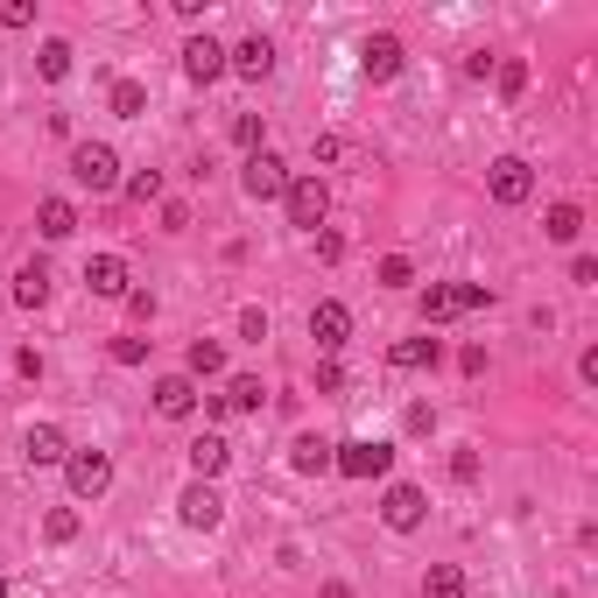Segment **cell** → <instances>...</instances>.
<instances>
[{"label": "cell", "mask_w": 598, "mask_h": 598, "mask_svg": "<svg viewBox=\"0 0 598 598\" xmlns=\"http://www.w3.org/2000/svg\"><path fill=\"white\" fill-rule=\"evenodd\" d=\"M261 395H267V387L253 381V373H239V381L226 387V409H261Z\"/></svg>", "instance_id": "83f0119b"}, {"label": "cell", "mask_w": 598, "mask_h": 598, "mask_svg": "<svg viewBox=\"0 0 598 598\" xmlns=\"http://www.w3.org/2000/svg\"><path fill=\"white\" fill-rule=\"evenodd\" d=\"M239 184H247V198H253V204H275L282 190H289V170H282L275 148H253L247 170H239Z\"/></svg>", "instance_id": "3957f363"}, {"label": "cell", "mask_w": 598, "mask_h": 598, "mask_svg": "<svg viewBox=\"0 0 598 598\" xmlns=\"http://www.w3.org/2000/svg\"><path fill=\"white\" fill-rule=\"evenodd\" d=\"M317 387H324V395H338V387H346V366H338V359H324V366H317Z\"/></svg>", "instance_id": "f35d334b"}, {"label": "cell", "mask_w": 598, "mask_h": 598, "mask_svg": "<svg viewBox=\"0 0 598 598\" xmlns=\"http://www.w3.org/2000/svg\"><path fill=\"white\" fill-rule=\"evenodd\" d=\"M465 310H493V289H486V282H465Z\"/></svg>", "instance_id": "60d3db41"}, {"label": "cell", "mask_w": 598, "mask_h": 598, "mask_svg": "<svg viewBox=\"0 0 598 598\" xmlns=\"http://www.w3.org/2000/svg\"><path fill=\"white\" fill-rule=\"evenodd\" d=\"M190 409H198V381H190V373H170V381H155V415L184 423Z\"/></svg>", "instance_id": "4fadbf2b"}, {"label": "cell", "mask_w": 598, "mask_h": 598, "mask_svg": "<svg viewBox=\"0 0 598 598\" xmlns=\"http://www.w3.org/2000/svg\"><path fill=\"white\" fill-rule=\"evenodd\" d=\"M289 465L303 472V478L310 472H332V437H310V429H303V437L289 444Z\"/></svg>", "instance_id": "ffe728a7"}, {"label": "cell", "mask_w": 598, "mask_h": 598, "mask_svg": "<svg viewBox=\"0 0 598 598\" xmlns=\"http://www.w3.org/2000/svg\"><path fill=\"white\" fill-rule=\"evenodd\" d=\"M176 514H184V528H204V535H212L219 521H226V500H219V486H212V478H198V486H184Z\"/></svg>", "instance_id": "52a82bcc"}, {"label": "cell", "mask_w": 598, "mask_h": 598, "mask_svg": "<svg viewBox=\"0 0 598 598\" xmlns=\"http://www.w3.org/2000/svg\"><path fill=\"white\" fill-rule=\"evenodd\" d=\"M423 598H465V571H458V563H429Z\"/></svg>", "instance_id": "cb8c5ba5"}, {"label": "cell", "mask_w": 598, "mask_h": 598, "mask_svg": "<svg viewBox=\"0 0 598 598\" xmlns=\"http://www.w3.org/2000/svg\"><path fill=\"white\" fill-rule=\"evenodd\" d=\"M465 317V282H429L423 289V324H451Z\"/></svg>", "instance_id": "5bb4252c"}, {"label": "cell", "mask_w": 598, "mask_h": 598, "mask_svg": "<svg viewBox=\"0 0 598 598\" xmlns=\"http://www.w3.org/2000/svg\"><path fill=\"white\" fill-rule=\"evenodd\" d=\"M148 359V338H113V366H141Z\"/></svg>", "instance_id": "d6a6232c"}, {"label": "cell", "mask_w": 598, "mask_h": 598, "mask_svg": "<svg viewBox=\"0 0 598 598\" xmlns=\"http://www.w3.org/2000/svg\"><path fill=\"white\" fill-rule=\"evenodd\" d=\"M127 198H134V204H155V198H162V170H141V176H127Z\"/></svg>", "instance_id": "f546056e"}, {"label": "cell", "mask_w": 598, "mask_h": 598, "mask_svg": "<svg viewBox=\"0 0 598 598\" xmlns=\"http://www.w3.org/2000/svg\"><path fill=\"white\" fill-rule=\"evenodd\" d=\"M451 478H458V486H472V478H478V451H458L451 458Z\"/></svg>", "instance_id": "8d00e7d4"}, {"label": "cell", "mask_w": 598, "mask_h": 598, "mask_svg": "<svg viewBox=\"0 0 598 598\" xmlns=\"http://www.w3.org/2000/svg\"><path fill=\"white\" fill-rule=\"evenodd\" d=\"M409 282H415L409 253H387V261H381V289H409Z\"/></svg>", "instance_id": "f1b7e54d"}, {"label": "cell", "mask_w": 598, "mask_h": 598, "mask_svg": "<svg viewBox=\"0 0 598 598\" xmlns=\"http://www.w3.org/2000/svg\"><path fill=\"white\" fill-rule=\"evenodd\" d=\"M64 478H71V493H78V500H99V493L113 486V458H107V451H71V458H64Z\"/></svg>", "instance_id": "5b68a950"}, {"label": "cell", "mask_w": 598, "mask_h": 598, "mask_svg": "<svg viewBox=\"0 0 598 598\" xmlns=\"http://www.w3.org/2000/svg\"><path fill=\"white\" fill-rule=\"evenodd\" d=\"M493 85H500V99H521L528 92V64L521 57H493Z\"/></svg>", "instance_id": "d4e9b609"}, {"label": "cell", "mask_w": 598, "mask_h": 598, "mask_svg": "<svg viewBox=\"0 0 598 598\" xmlns=\"http://www.w3.org/2000/svg\"><path fill=\"white\" fill-rule=\"evenodd\" d=\"M310 338H317L324 352H338L352 338V310L346 303H317V310H310Z\"/></svg>", "instance_id": "7c38bea8"}, {"label": "cell", "mask_w": 598, "mask_h": 598, "mask_svg": "<svg viewBox=\"0 0 598 598\" xmlns=\"http://www.w3.org/2000/svg\"><path fill=\"white\" fill-rule=\"evenodd\" d=\"M359 71H366L373 85L401 78V36H366V42H359Z\"/></svg>", "instance_id": "30bf717a"}, {"label": "cell", "mask_w": 598, "mask_h": 598, "mask_svg": "<svg viewBox=\"0 0 598 598\" xmlns=\"http://www.w3.org/2000/svg\"><path fill=\"white\" fill-rule=\"evenodd\" d=\"M113 113H120V120H141V113H148V85L120 78V85H113Z\"/></svg>", "instance_id": "4316f807"}, {"label": "cell", "mask_w": 598, "mask_h": 598, "mask_svg": "<svg viewBox=\"0 0 598 598\" xmlns=\"http://www.w3.org/2000/svg\"><path fill=\"white\" fill-rule=\"evenodd\" d=\"M120 303H127V310H134V317H141V324L155 317V296H148V289H127V296H120Z\"/></svg>", "instance_id": "74e56055"}, {"label": "cell", "mask_w": 598, "mask_h": 598, "mask_svg": "<svg viewBox=\"0 0 598 598\" xmlns=\"http://www.w3.org/2000/svg\"><path fill=\"white\" fill-rule=\"evenodd\" d=\"M571 282H577V289H591V282H598V261H591V253H577V261H571Z\"/></svg>", "instance_id": "ab89813d"}, {"label": "cell", "mask_w": 598, "mask_h": 598, "mask_svg": "<svg viewBox=\"0 0 598 598\" xmlns=\"http://www.w3.org/2000/svg\"><path fill=\"white\" fill-rule=\"evenodd\" d=\"M0 598H8V585H0Z\"/></svg>", "instance_id": "7bdbcfd3"}, {"label": "cell", "mask_w": 598, "mask_h": 598, "mask_svg": "<svg viewBox=\"0 0 598 598\" xmlns=\"http://www.w3.org/2000/svg\"><path fill=\"white\" fill-rule=\"evenodd\" d=\"M423 514H429L423 486H387V500H381V521H387V528H395V535L423 528Z\"/></svg>", "instance_id": "ba28073f"}, {"label": "cell", "mask_w": 598, "mask_h": 598, "mask_svg": "<svg viewBox=\"0 0 598 598\" xmlns=\"http://www.w3.org/2000/svg\"><path fill=\"white\" fill-rule=\"evenodd\" d=\"M233 141L253 155V148H261V113H239V120H233Z\"/></svg>", "instance_id": "1f68e13d"}, {"label": "cell", "mask_w": 598, "mask_h": 598, "mask_svg": "<svg viewBox=\"0 0 598 598\" xmlns=\"http://www.w3.org/2000/svg\"><path fill=\"white\" fill-rule=\"evenodd\" d=\"M239 338H253V346H261V338H267V310H239Z\"/></svg>", "instance_id": "e575fe53"}, {"label": "cell", "mask_w": 598, "mask_h": 598, "mask_svg": "<svg viewBox=\"0 0 598 598\" xmlns=\"http://www.w3.org/2000/svg\"><path fill=\"white\" fill-rule=\"evenodd\" d=\"M387 359H395L401 373H415V366H437V359H444V346H437V338H401V346L387 352Z\"/></svg>", "instance_id": "44dd1931"}, {"label": "cell", "mask_w": 598, "mask_h": 598, "mask_svg": "<svg viewBox=\"0 0 598 598\" xmlns=\"http://www.w3.org/2000/svg\"><path fill=\"white\" fill-rule=\"evenodd\" d=\"M14 373H22V381H42V352L22 346V352H14Z\"/></svg>", "instance_id": "d590c367"}, {"label": "cell", "mask_w": 598, "mask_h": 598, "mask_svg": "<svg viewBox=\"0 0 598 598\" xmlns=\"http://www.w3.org/2000/svg\"><path fill=\"white\" fill-rule=\"evenodd\" d=\"M71 57H78V50H71V42L64 36H50V42H42V50H36V71H42V78H71Z\"/></svg>", "instance_id": "603a6c76"}, {"label": "cell", "mask_w": 598, "mask_h": 598, "mask_svg": "<svg viewBox=\"0 0 598 598\" xmlns=\"http://www.w3.org/2000/svg\"><path fill=\"white\" fill-rule=\"evenodd\" d=\"M543 233L557 239V247H571L577 233H585V212H577V204H549V219H543Z\"/></svg>", "instance_id": "7402d4cb"}, {"label": "cell", "mask_w": 598, "mask_h": 598, "mask_svg": "<svg viewBox=\"0 0 598 598\" xmlns=\"http://www.w3.org/2000/svg\"><path fill=\"white\" fill-rule=\"evenodd\" d=\"M184 78L190 85H219V78H226V50H219L212 36H190L184 42Z\"/></svg>", "instance_id": "9c48e42d"}, {"label": "cell", "mask_w": 598, "mask_h": 598, "mask_svg": "<svg viewBox=\"0 0 598 598\" xmlns=\"http://www.w3.org/2000/svg\"><path fill=\"white\" fill-rule=\"evenodd\" d=\"M184 366H190V381H198V373H219V366H226V352H219V338H190Z\"/></svg>", "instance_id": "484cf974"}, {"label": "cell", "mask_w": 598, "mask_h": 598, "mask_svg": "<svg viewBox=\"0 0 598 598\" xmlns=\"http://www.w3.org/2000/svg\"><path fill=\"white\" fill-rule=\"evenodd\" d=\"M42 535H50V543H71V535H78V514H71V507H57V514L42 521Z\"/></svg>", "instance_id": "4dcf8cb0"}, {"label": "cell", "mask_w": 598, "mask_h": 598, "mask_svg": "<svg viewBox=\"0 0 598 598\" xmlns=\"http://www.w3.org/2000/svg\"><path fill=\"white\" fill-rule=\"evenodd\" d=\"M317 598H352V585H338V577H332V585H324Z\"/></svg>", "instance_id": "b9f144b4"}, {"label": "cell", "mask_w": 598, "mask_h": 598, "mask_svg": "<svg viewBox=\"0 0 598 598\" xmlns=\"http://www.w3.org/2000/svg\"><path fill=\"white\" fill-rule=\"evenodd\" d=\"M36 233L42 239H71V233H78V204H71V198H42L36 204Z\"/></svg>", "instance_id": "ac0fdd59"}, {"label": "cell", "mask_w": 598, "mask_h": 598, "mask_svg": "<svg viewBox=\"0 0 598 598\" xmlns=\"http://www.w3.org/2000/svg\"><path fill=\"white\" fill-rule=\"evenodd\" d=\"M486 190H493V204H528L535 198V170L521 155H500L493 176H486Z\"/></svg>", "instance_id": "8992f818"}, {"label": "cell", "mask_w": 598, "mask_h": 598, "mask_svg": "<svg viewBox=\"0 0 598 598\" xmlns=\"http://www.w3.org/2000/svg\"><path fill=\"white\" fill-rule=\"evenodd\" d=\"M85 289L92 296H127L134 289L127 261H120V253H92V261H85Z\"/></svg>", "instance_id": "8fae6325"}, {"label": "cell", "mask_w": 598, "mask_h": 598, "mask_svg": "<svg viewBox=\"0 0 598 598\" xmlns=\"http://www.w3.org/2000/svg\"><path fill=\"white\" fill-rule=\"evenodd\" d=\"M22 458H28V465H64V458H71L64 429H57V423H36V429L22 437Z\"/></svg>", "instance_id": "9a60e30c"}, {"label": "cell", "mask_w": 598, "mask_h": 598, "mask_svg": "<svg viewBox=\"0 0 598 598\" xmlns=\"http://www.w3.org/2000/svg\"><path fill=\"white\" fill-rule=\"evenodd\" d=\"M387 465H395V444H373V437L332 444V472H346V478H381Z\"/></svg>", "instance_id": "7a4b0ae2"}, {"label": "cell", "mask_w": 598, "mask_h": 598, "mask_svg": "<svg viewBox=\"0 0 598 598\" xmlns=\"http://www.w3.org/2000/svg\"><path fill=\"white\" fill-rule=\"evenodd\" d=\"M71 176H78L85 190H113L120 184V155L107 141H78V148H71Z\"/></svg>", "instance_id": "277c9868"}, {"label": "cell", "mask_w": 598, "mask_h": 598, "mask_svg": "<svg viewBox=\"0 0 598 598\" xmlns=\"http://www.w3.org/2000/svg\"><path fill=\"white\" fill-rule=\"evenodd\" d=\"M282 212H289V226L317 233L324 212H332V190H324V176H289V190H282Z\"/></svg>", "instance_id": "6da1fadb"}, {"label": "cell", "mask_w": 598, "mask_h": 598, "mask_svg": "<svg viewBox=\"0 0 598 598\" xmlns=\"http://www.w3.org/2000/svg\"><path fill=\"white\" fill-rule=\"evenodd\" d=\"M14 303H22V310L50 303V261H22V267H14Z\"/></svg>", "instance_id": "e0dca14e"}, {"label": "cell", "mask_w": 598, "mask_h": 598, "mask_svg": "<svg viewBox=\"0 0 598 598\" xmlns=\"http://www.w3.org/2000/svg\"><path fill=\"white\" fill-rule=\"evenodd\" d=\"M190 465H198V478H219V472L233 465V444L219 437V429H204V437L190 444Z\"/></svg>", "instance_id": "d6986e66"}, {"label": "cell", "mask_w": 598, "mask_h": 598, "mask_svg": "<svg viewBox=\"0 0 598 598\" xmlns=\"http://www.w3.org/2000/svg\"><path fill=\"white\" fill-rule=\"evenodd\" d=\"M226 64L239 71V78H253V85H261L267 71H275V42H267V36H247L239 50H226Z\"/></svg>", "instance_id": "2e32d148"}, {"label": "cell", "mask_w": 598, "mask_h": 598, "mask_svg": "<svg viewBox=\"0 0 598 598\" xmlns=\"http://www.w3.org/2000/svg\"><path fill=\"white\" fill-rule=\"evenodd\" d=\"M36 22V8H28V0H0V28H28Z\"/></svg>", "instance_id": "836d02e7"}]
</instances>
